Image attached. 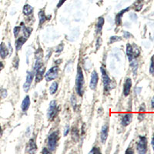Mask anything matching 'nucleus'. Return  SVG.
Segmentation results:
<instances>
[{
	"label": "nucleus",
	"instance_id": "nucleus-3",
	"mask_svg": "<svg viewBox=\"0 0 154 154\" xmlns=\"http://www.w3.org/2000/svg\"><path fill=\"white\" fill-rule=\"evenodd\" d=\"M137 149L140 154H144L147 150V139L145 137H139V142L137 143Z\"/></svg>",
	"mask_w": 154,
	"mask_h": 154
},
{
	"label": "nucleus",
	"instance_id": "nucleus-13",
	"mask_svg": "<svg viewBox=\"0 0 154 154\" xmlns=\"http://www.w3.org/2000/svg\"><path fill=\"white\" fill-rule=\"evenodd\" d=\"M8 55H9V50H8L7 47L4 42H2L0 44V56L3 59H5Z\"/></svg>",
	"mask_w": 154,
	"mask_h": 154
},
{
	"label": "nucleus",
	"instance_id": "nucleus-38",
	"mask_svg": "<svg viewBox=\"0 0 154 154\" xmlns=\"http://www.w3.org/2000/svg\"><path fill=\"white\" fill-rule=\"evenodd\" d=\"M51 151H49V149H47V148H44L43 150H42V153H49Z\"/></svg>",
	"mask_w": 154,
	"mask_h": 154
},
{
	"label": "nucleus",
	"instance_id": "nucleus-25",
	"mask_svg": "<svg viewBox=\"0 0 154 154\" xmlns=\"http://www.w3.org/2000/svg\"><path fill=\"white\" fill-rule=\"evenodd\" d=\"M131 66L132 67V71H133V73L136 75V73H137V67H138V63H137V62L132 59V61H131Z\"/></svg>",
	"mask_w": 154,
	"mask_h": 154
},
{
	"label": "nucleus",
	"instance_id": "nucleus-29",
	"mask_svg": "<svg viewBox=\"0 0 154 154\" xmlns=\"http://www.w3.org/2000/svg\"><path fill=\"white\" fill-rule=\"evenodd\" d=\"M20 30H21V27L20 26H16L14 28V36H15V38L19 36V33L20 32Z\"/></svg>",
	"mask_w": 154,
	"mask_h": 154
},
{
	"label": "nucleus",
	"instance_id": "nucleus-17",
	"mask_svg": "<svg viewBox=\"0 0 154 154\" xmlns=\"http://www.w3.org/2000/svg\"><path fill=\"white\" fill-rule=\"evenodd\" d=\"M37 147L36 144V142H35L34 139H31L29 142V146H28V151L29 153H35L36 151Z\"/></svg>",
	"mask_w": 154,
	"mask_h": 154
},
{
	"label": "nucleus",
	"instance_id": "nucleus-11",
	"mask_svg": "<svg viewBox=\"0 0 154 154\" xmlns=\"http://www.w3.org/2000/svg\"><path fill=\"white\" fill-rule=\"evenodd\" d=\"M45 71H46V68L44 66H41L36 70V83H39L42 79L43 76H44Z\"/></svg>",
	"mask_w": 154,
	"mask_h": 154
},
{
	"label": "nucleus",
	"instance_id": "nucleus-6",
	"mask_svg": "<svg viewBox=\"0 0 154 154\" xmlns=\"http://www.w3.org/2000/svg\"><path fill=\"white\" fill-rule=\"evenodd\" d=\"M101 73H102V78H103V86H104V90L105 92L109 91V86L110 84V79L109 76L107 75V73L106 71L105 68L102 66L100 68Z\"/></svg>",
	"mask_w": 154,
	"mask_h": 154
},
{
	"label": "nucleus",
	"instance_id": "nucleus-32",
	"mask_svg": "<svg viewBox=\"0 0 154 154\" xmlns=\"http://www.w3.org/2000/svg\"><path fill=\"white\" fill-rule=\"evenodd\" d=\"M100 153V150L99 149L98 147H93V149L89 152V153Z\"/></svg>",
	"mask_w": 154,
	"mask_h": 154
},
{
	"label": "nucleus",
	"instance_id": "nucleus-33",
	"mask_svg": "<svg viewBox=\"0 0 154 154\" xmlns=\"http://www.w3.org/2000/svg\"><path fill=\"white\" fill-rule=\"evenodd\" d=\"M66 0H59V3H58V5H57V8H59V7H61L62 5L65 2H66Z\"/></svg>",
	"mask_w": 154,
	"mask_h": 154
},
{
	"label": "nucleus",
	"instance_id": "nucleus-18",
	"mask_svg": "<svg viewBox=\"0 0 154 154\" xmlns=\"http://www.w3.org/2000/svg\"><path fill=\"white\" fill-rule=\"evenodd\" d=\"M126 55H127L128 59L131 62L134 58L133 56V51H132V46L130 44L126 45Z\"/></svg>",
	"mask_w": 154,
	"mask_h": 154
},
{
	"label": "nucleus",
	"instance_id": "nucleus-30",
	"mask_svg": "<svg viewBox=\"0 0 154 154\" xmlns=\"http://www.w3.org/2000/svg\"><path fill=\"white\" fill-rule=\"evenodd\" d=\"M121 40V38L119 36H112L110 38V43H113L114 42H117V41H120Z\"/></svg>",
	"mask_w": 154,
	"mask_h": 154
},
{
	"label": "nucleus",
	"instance_id": "nucleus-7",
	"mask_svg": "<svg viewBox=\"0 0 154 154\" xmlns=\"http://www.w3.org/2000/svg\"><path fill=\"white\" fill-rule=\"evenodd\" d=\"M98 80H99V76H98L97 73H96V71H93L92 73V75H91V80L90 83H89V87H90L91 89L94 90L96 89Z\"/></svg>",
	"mask_w": 154,
	"mask_h": 154
},
{
	"label": "nucleus",
	"instance_id": "nucleus-15",
	"mask_svg": "<svg viewBox=\"0 0 154 154\" xmlns=\"http://www.w3.org/2000/svg\"><path fill=\"white\" fill-rule=\"evenodd\" d=\"M27 38H26L25 36H21L20 38H18L17 40L15 41V48H16V50H20L22 46L24 45V43L26 42Z\"/></svg>",
	"mask_w": 154,
	"mask_h": 154
},
{
	"label": "nucleus",
	"instance_id": "nucleus-19",
	"mask_svg": "<svg viewBox=\"0 0 154 154\" xmlns=\"http://www.w3.org/2000/svg\"><path fill=\"white\" fill-rule=\"evenodd\" d=\"M39 26H42L46 21L47 20V16L46 15L44 12V10L42 9L39 12Z\"/></svg>",
	"mask_w": 154,
	"mask_h": 154
},
{
	"label": "nucleus",
	"instance_id": "nucleus-20",
	"mask_svg": "<svg viewBox=\"0 0 154 154\" xmlns=\"http://www.w3.org/2000/svg\"><path fill=\"white\" fill-rule=\"evenodd\" d=\"M103 24H104V19L103 17L99 18L97 23H96V31H97V32H99V33L101 32V31L103 30Z\"/></svg>",
	"mask_w": 154,
	"mask_h": 154
},
{
	"label": "nucleus",
	"instance_id": "nucleus-8",
	"mask_svg": "<svg viewBox=\"0 0 154 154\" xmlns=\"http://www.w3.org/2000/svg\"><path fill=\"white\" fill-rule=\"evenodd\" d=\"M33 77H34V73L32 72H29L28 75H27L26 83L23 85V89H24V90L26 92L29 90V89H30V86H31V83H32V80H33Z\"/></svg>",
	"mask_w": 154,
	"mask_h": 154
},
{
	"label": "nucleus",
	"instance_id": "nucleus-44",
	"mask_svg": "<svg viewBox=\"0 0 154 154\" xmlns=\"http://www.w3.org/2000/svg\"><path fill=\"white\" fill-rule=\"evenodd\" d=\"M142 1H143V0H137V2H139V3H141Z\"/></svg>",
	"mask_w": 154,
	"mask_h": 154
},
{
	"label": "nucleus",
	"instance_id": "nucleus-23",
	"mask_svg": "<svg viewBox=\"0 0 154 154\" xmlns=\"http://www.w3.org/2000/svg\"><path fill=\"white\" fill-rule=\"evenodd\" d=\"M58 83L57 82H53V83H52L51 86H50V88H49V93L51 95H53L55 93H56L57 89H58Z\"/></svg>",
	"mask_w": 154,
	"mask_h": 154
},
{
	"label": "nucleus",
	"instance_id": "nucleus-2",
	"mask_svg": "<svg viewBox=\"0 0 154 154\" xmlns=\"http://www.w3.org/2000/svg\"><path fill=\"white\" fill-rule=\"evenodd\" d=\"M59 139V133L58 131L52 132L48 137V147L50 151H53L58 143V140Z\"/></svg>",
	"mask_w": 154,
	"mask_h": 154
},
{
	"label": "nucleus",
	"instance_id": "nucleus-27",
	"mask_svg": "<svg viewBox=\"0 0 154 154\" xmlns=\"http://www.w3.org/2000/svg\"><path fill=\"white\" fill-rule=\"evenodd\" d=\"M42 57V49H39V50L36 52V59H41Z\"/></svg>",
	"mask_w": 154,
	"mask_h": 154
},
{
	"label": "nucleus",
	"instance_id": "nucleus-26",
	"mask_svg": "<svg viewBox=\"0 0 154 154\" xmlns=\"http://www.w3.org/2000/svg\"><path fill=\"white\" fill-rule=\"evenodd\" d=\"M42 61L41 59H36V63H35V66H34V70H36V71L37 69L39 68H40L42 66Z\"/></svg>",
	"mask_w": 154,
	"mask_h": 154
},
{
	"label": "nucleus",
	"instance_id": "nucleus-34",
	"mask_svg": "<svg viewBox=\"0 0 154 154\" xmlns=\"http://www.w3.org/2000/svg\"><path fill=\"white\" fill-rule=\"evenodd\" d=\"M3 93H2V97L3 98H5L6 95H7V93H6V90L5 89H2Z\"/></svg>",
	"mask_w": 154,
	"mask_h": 154
},
{
	"label": "nucleus",
	"instance_id": "nucleus-14",
	"mask_svg": "<svg viewBox=\"0 0 154 154\" xmlns=\"http://www.w3.org/2000/svg\"><path fill=\"white\" fill-rule=\"evenodd\" d=\"M30 99L29 95H26L25 99L23 100L22 103V105H21V109L23 112H26L29 107H30Z\"/></svg>",
	"mask_w": 154,
	"mask_h": 154
},
{
	"label": "nucleus",
	"instance_id": "nucleus-40",
	"mask_svg": "<svg viewBox=\"0 0 154 154\" xmlns=\"http://www.w3.org/2000/svg\"><path fill=\"white\" fill-rule=\"evenodd\" d=\"M151 106H152V108H153V109H154V96L153 97V99H152Z\"/></svg>",
	"mask_w": 154,
	"mask_h": 154
},
{
	"label": "nucleus",
	"instance_id": "nucleus-1",
	"mask_svg": "<svg viewBox=\"0 0 154 154\" xmlns=\"http://www.w3.org/2000/svg\"><path fill=\"white\" fill-rule=\"evenodd\" d=\"M83 86H84V76L82 68L79 66L77 68V75L76 79V90L79 95L82 96L83 94Z\"/></svg>",
	"mask_w": 154,
	"mask_h": 154
},
{
	"label": "nucleus",
	"instance_id": "nucleus-42",
	"mask_svg": "<svg viewBox=\"0 0 154 154\" xmlns=\"http://www.w3.org/2000/svg\"><path fill=\"white\" fill-rule=\"evenodd\" d=\"M3 67H4V65H3V63H2V62H0V71L3 69Z\"/></svg>",
	"mask_w": 154,
	"mask_h": 154
},
{
	"label": "nucleus",
	"instance_id": "nucleus-9",
	"mask_svg": "<svg viewBox=\"0 0 154 154\" xmlns=\"http://www.w3.org/2000/svg\"><path fill=\"white\" fill-rule=\"evenodd\" d=\"M131 87H132V80H131V79H126V80L125 81L124 85H123V94H124L125 96L129 95Z\"/></svg>",
	"mask_w": 154,
	"mask_h": 154
},
{
	"label": "nucleus",
	"instance_id": "nucleus-36",
	"mask_svg": "<svg viewBox=\"0 0 154 154\" xmlns=\"http://www.w3.org/2000/svg\"><path fill=\"white\" fill-rule=\"evenodd\" d=\"M130 36H131V34H130V32H124V37L125 38H130Z\"/></svg>",
	"mask_w": 154,
	"mask_h": 154
},
{
	"label": "nucleus",
	"instance_id": "nucleus-31",
	"mask_svg": "<svg viewBox=\"0 0 154 154\" xmlns=\"http://www.w3.org/2000/svg\"><path fill=\"white\" fill-rule=\"evenodd\" d=\"M149 72H150L151 73H154V56L152 57L151 59V65H150Z\"/></svg>",
	"mask_w": 154,
	"mask_h": 154
},
{
	"label": "nucleus",
	"instance_id": "nucleus-28",
	"mask_svg": "<svg viewBox=\"0 0 154 154\" xmlns=\"http://www.w3.org/2000/svg\"><path fill=\"white\" fill-rule=\"evenodd\" d=\"M132 51H133V56H134V57H137L139 55V53H140L139 48L137 46H135V48H132Z\"/></svg>",
	"mask_w": 154,
	"mask_h": 154
},
{
	"label": "nucleus",
	"instance_id": "nucleus-41",
	"mask_svg": "<svg viewBox=\"0 0 154 154\" xmlns=\"http://www.w3.org/2000/svg\"><path fill=\"white\" fill-rule=\"evenodd\" d=\"M126 153H133V150H131L130 149H129L128 150L126 151Z\"/></svg>",
	"mask_w": 154,
	"mask_h": 154
},
{
	"label": "nucleus",
	"instance_id": "nucleus-5",
	"mask_svg": "<svg viewBox=\"0 0 154 154\" xmlns=\"http://www.w3.org/2000/svg\"><path fill=\"white\" fill-rule=\"evenodd\" d=\"M57 113V104L56 100L51 101V103L49 104V109L47 111V117L50 120H52L55 117V116Z\"/></svg>",
	"mask_w": 154,
	"mask_h": 154
},
{
	"label": "nucleus",
	"instance_id": "nucleus-35",
	"mask_svg": "<svg viewBox=\"0 0 154 154\" xmlns=\"http://www.w3.org/2000/svg\"><path fill=\"white\" fill-rule=\"evenodd\" d=\"M130 17H131V19H132V20H137V16L136 14H134V13H132V14H130Z\"/></svg>",
	"mask_w": 154,
	"mask_h": 154
},
{
	"label": "nucleus",
	"instance_id": "nucleus-10",
	"mask_svg": "<svg viewBox=\"0 0 154 154\" xmlns=\"http://www.w3.org/2000/svg\"><path fill=\"white\" fill-rule=\"evenodd\" d=\"M108 132H109V126H108L107 125H104L103 127H102L100 133V138L102 143H105L108 137Z\"/></svg>",
	"mask_w": 154,
	"mask_h": 154
},
{
	"label": "nucleus",
	"instance_id": "nucleus-16",
	"mask_svg": "<svg viewBox=\"0 0 154 154\" xmlns=\"http://www.w3.org/2000/svg\"><path fill=\"white\" fill-rule=\"evenodd\" d=\"M129 9H130V8H127V9H125L122 10L121 12H119V13H118L117 15H116L115 22H116V24L117 25V26H120V24H121V21H122V15H123V14H124V13L126 12H127V11H129Z\"/></svg>",
	"mask_w": 154,
	"mask_h": 154
},
{
	"label": "nucleus",
	"instance_id": "nucleus-37",
	"mask_svg": "<svg viewBox=\"0 0 154 154\" xmlns=\"http://www.w3.org/2000/svg\"><path fill=\"white\" fill-rule=\"evenodd\" d=\"M69 130V126H67L66 129H65V131H64V136H65V137H66V136H67V134H68Z\"/></svg>",
	"mask_w": 154,
	"mask_h": 154
},
{
	"label": "nucleus",
	"instance_id": "nucleus-21",
	"mask_svg": "<svg viewBox=\"0 0 154 154\" xmlns=\"http://www.w3.org/2000/svg\"><path fill=\"white\" fill-rule=\"evenodd\" d=\"M21 26L23 27V34H24V36L28 39L29 36H30V34H31V32H32V28H30V27H26L22 22L21 23Z\"/></svg>",
	"mask_w": 154,
	"mask_h": 154
},
{
	"label": "nucleus",
	"instance_id": "nucleus-22",
	"mask_svg": "<svg viewBox=\"0 0 154 154\" xmlns=\"http://www.w3.org/2000/svg\"><path fill=\"white\" fill-rule=\"evenodd\" d=\"M32 11H33V8L30 5H25L23 7V14L25 15H30L32 14Z\"/></svg>",
	"mask_w": 154,
	"mask_h": 154
},
{
	"label": "nucleus",
	"instance_id": "nucleus-12",
	"mask_svg": "<svg viewBox=\"0 0 154 154\" xmlns=\"http://www.w3.org/2000/svg\"><path fill=\"white\" fill-rule=\"evenodd\" d=\"M132 119V113H126L123 116L122 119V125L123 126H126L130 124Z\"/></svg>",
	"mask_w": 154,
	"mask_h": 154
},
{
	"label": "nucleus",
	"instance_id": "nucleus-39",
	"mask_svg": "<svg viewBox=\"0 0 154 154\" xmlns=\"http://www.w3.org/2000/svg\"><path fill=\"white\" fill-rule=\"evenodd\" d=\"M151 144H152V147H153V149L154 150V136L153 137V139H152Z\"/></svg>",
	"mask_w": 154,
	"mask_h": 154
},
{
	"label": "nucleus",
	"instance_id": "nucleus-43",
	"mask_svg": "<svg viewBox=\"0 0 154 154\" xmlns=\"http://www.w3.org/2000/svg\"><path fill=\"white\" fill-rule=\"evenodd\" d=\"M2 135H3V130H2V127L0 126V137H2Z\"/></svg>",
	"mask_w": 154,
	"mask_h": 154
},
{
	"label": "nucleus",
	"instance_id": "nucleus-24",
	"mask_svg": "<svg viewBox=\"0 0 154 154\" xmlns=\"http://www.w3.org/2000/svg\"><path fill=\"white\" fill-rule=\"evenodd\" d=\"M144 111H145V106H144V104H143L142 106H141L140 109H139V116H138V118H139V120H143V119H144V117H145Z\"/></svg>",
	"mask_w": 154,
	"mask_h": 154
},
{
	"label": "nucleus",
	"instance_id": "nucleus-4",
	"mask_svg": "<svg viewBox=\"0 0 154 154\" xmlns=\"http://www.w3.org/2000/svg\"><path fill=\"white\" fill-rule=\"evenodd\" d=\"M59 71V69L58 66H53V67H52L49 71L46 73V75H45V79H46V80L47 82L54 80V79L58 76Z\"/></svg>",
	"mask_w": 154,
	"mask_h": 154
}]
</instances>
